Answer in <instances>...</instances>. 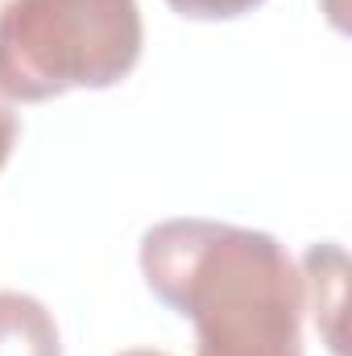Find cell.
Segmentation results:
<instances>
[{
  "label": "cell",
  "mask_w": 352,
  "mask_h": 356,
  "mask_svg": "<svg viewBox=\"0 0 352 356\" xmlns=\"http://www.w3.org/2000/svg\"><path fill=\"white\" fill-rule=\"evenodd\" d=\"M13 145H17V116H13L8 99L0 95V170H4L8 158H13Z\"/></svg>",
  "instance_id": "6"
},
{
  "label": "cell",
  "mask_w": 352,
  "mask_h": 356,
  "mask_svg": "<svg viewBox=\"0 0 352 356\" xmlns=\"http://www.w3.org/2000/svg\"><path fill=\"white\" fill-rule=\"evenodd\" d=\"M137 0H4L0 95L42 104L67 91H104L141 63Z\"/></svg>",
  "instance_id": "2"
},
{
  "label": "cell",
  "mask_w": 352,
  "mask_h": 356,
  "mask_svg": "<svg viewBox=\"0 0 352 356\" xmlns=\"http://www.w3.org/2000/svg\"><path fill=\"white\" fill-rule=\"evenodd\" d=\"M141 277L195 327V356H303V269L269 232L162 220L141 236Z\"/></svg>",
  "instance_id": "1"
},
{
  "label": "cell",
  "mask_w": 352,
  "mask_h": 356,
  "mask_svg": "<svg viewBox=\"0 0 352 356\" xmlns=\"http://www.w3.org/2000/svg\"><path fill=\"white\" fill-rule=\"evenodd\" d=\"M120 356H170V353H158V348H129V353Z\"/></svg>",
  "instance_id": "8"
},
{
  "label": "cell",
  "mask_w": 352,
  "mask_h": 356,
  "mask_svg": "<svg viewBox=\"0 0 352 356\" xmlns=\"http://www.w3.org/2000/svg\"><path fill=\"white\" fill-rule=\"evenodd\" d=\"M0 356H63V336L46 302L0 290Z\"/></svg>",
  "instance_id": "4"
},
{
  "label": "cell",
  "mask_w": 352,
  "mask_h": 356,
  "mask_svg": "<svg viewBox=\"0 0 352 356\" xmlns=\"http://www.w3.org/2000/svg\"><path fill=\"white\" fill-rule=\"evenodd\" d=\"M323 13H328V21H332L336 29L349 25V21H344V0H323Z\"/></svg>",
  "instance_id": "7"
},
{
  "label": "cell",
  "mask_w": 352,
  "mask_h": 356,
  "mask_svg": "<svg viewBox=\"0 0 352 356\" xmlns=\"http://www.w3.org/2000/svg\"><path fill=\"white\" fill-rule=\"evenodd\" d=\"M303 294L315 307V327L323 332L328 348L344 356L340 340V307H344V249L340 245H311L303 257Z\"/></svg>",
  "instance_id": "3"
},
{
  "label": "cell",
  "mask_w": 352,
  "mask_h": 356,
  "mask_svg": "<svg viewBox=\"0 0 352 356\" xmlns=\"http://www.w3.org/2000/svg\"><path fill=\"white\" fill-rule=\"evenodd\" d=\"M166 4L186 21H237L253 13L262 0H166Z\"/></svg>",
  "instance_id": "5"
}]
</instances>
